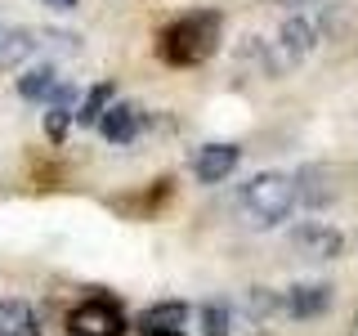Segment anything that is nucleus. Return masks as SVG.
<instances>
[{
    "label": "nucleus",
    "mask_w": 358,
    "mask_h": 336,
    "mask_svg": "<svg viewBox=\"0 0 358 336\" xmlns=\"http://www.w3.org/2000/svg\"><path fill=\"white\" fill-rule=\"evenodd\" d=\"M350 336H358V318H354V323H350Z\"/></svg>",
    "instance_id": "aec40b11"
},
{
    "label": "nucleus",
    "mask_w": 358,
    "mask_h": 336,
    "mask_svg": "<svg viewBox=\"0 0 358 336\" xmlns=\"http://www.w3.org/2000/svg\"><path fill=\"white\" fill-rule=\"evenodd\" d=\"M148 336H184V332H148Z\"/></svg>",
    "instance_id": "6ab92c4d"
},
{
    "label": "nucleus",
    "mask_w": 358,
    "mask_h": 336,
    "mask_svg": "<svg viewBox=\"0 0 358 336\" xmlns=\"http://www.w3.org/2000/svg\"><path fill=\"white\" fill-rule=\"evenodd\" d=\"M313 41H318V27H313L309 18H287L282 31H278V41L268 45V72L273 76L291 72V67L313 50Z\"/></svg>",
    "instance_id": "7ed1b4c3"
},
{
    "label": "nucleus",
    "mask_w": 358,
    "mask_h": 336,
    "mask_svg": "<svg viewBox=\"0 0 358 336\" xmlns=\"http://www.w3.org/2000/svg\"><path fill=\"white\" fill-rule=\"evenodd\" d=\"M108 104H112V85H94L85 94V104L76 108V121H81V126H99V117L108 112Z\"/></svg>",
    "instance_id": "4468645a"
},
{
    "label": "nucleus",
    "mask_w": 358,
    "mask_h": 336,
    "mask_svg": "<svg viewBox=\"0 0 358 336\" xmlns=\"http://www.w3.org/2000/svg\"><path fill=\"white\" fill-rule=\"evenodd\" d=\"M273 5H309V0H273Z\"/></svg>",
    "instance_id": "a211bd4d"
},
{
    "label": "nucleus",
    "mask_w": 358,
    "mask_h": 336,
    "mask_svg": "<svg viewBox=\"0 0 358 336\" xmlns=\"http://www.w3.org/2000/svg\"><path fill=\"white\" fill-rule=\"evenodd\" d=\"M67 332L76 336H121L126 332V314H121L117 300H85V305H76L72 314H67Z\"/></svg>",
    "instance_id": "20e7f679"
},
{
    "label": "nucleus",
    "mask_w": 358,
    "mask_h": 336,
    "mask_svg": "<svg viewBox=\"0 0 358 336\" xmlns=\"http://www.w3.org/2000/svg\"><path fill=\"white\" fill-rule=\"evenodd\" d=\"M31 50H36L31 31H9V36H0V67H14L18 59H27Z\"/></svg>",
    "instance_id": "2eb2a0df"
},
{
    "label": "nucleus",
    "mask_w": 358,
    "mask_h": 336,
    "mask_svg": "<svg viewBox=\"0 0 358 336\" xmlns=\"http://www.w3.org/2000/svg\"><path fill=\"white\" fill-rule=\"evenodd\" d=\"M139 126H143V112L134 104H108V112L99 117V134L108 144H130L139 134Z\"/></svg>",
    "instance_id": "6e6552de"
},
{
    "label": "nucleus",
    "mask_w": 358,
    "mask_h": 336,
    "mask_svg": "<svg viewBox=\"0 0 358 336\" xmlns=\"http://www.w3.org/2000/svg\"><path fill=\"white\" fill-rule=\"evenodd\" d=\"M0 36H5V31H0Z\"/></svg>",
    "instance_id": "412c9836"
},
{
    "label": "nucleus",
    "mask_w": 358,
    "mask_h": 336,
    "mask_svg": "<svg viewBox=\"0 0 358 336\" xmlns=\"http://www.w3.org/2000/svg\"><path fill=\"white\" fill-rule=\"evenodd\" d=\"M72 104H76V90L63 81L59 90H54V99H50V112H45V134H50L54 144L67 139V126H72V112H76Z\"/></svg>",
    "instance_id": "1a4fd4ad"
},
{
    "label": "nucleus",
    "mask_w": 358,
    "mask_h": 336,
    "mask_svg": "<svg viewBox=\"0 0 358 336\" xmlns=\"http://www.w3.org/2000/svg\"><path fill=\"white\" fill-rule=\"evenodd\" d=\"M201 336H229V305H201Z\"/></svg>",
    "instance_id": "dca6fc26"
},
{
    "label": "nucleus",
    "mask_w": 358,
    "mask_h": 336,
    "mask_svg": "<svg viewBox=\"0 0 358 336\" xmlns=\"http://www.w3.org/2000/svg\"><path fill=\"white\" fill-rule=\"evenodd\" d=\"M220 31H224V18L215 9H193V14L175 18L171 27H162L157 54L171 67H197L220 50Z\"/></svg>",
    "instance_id": "f257e3e1"
},
{
    "label": "nucleus",
    "mask_w": 358,
    "mask_h": 336,
    "mask_svg": "<svg viewBox=\"0 0 358 336\" xmlns=\"http://www.w3.org/2000/svg\"><path fill=\"white\" fill-rule=\"evenodd\" d=\"M41 5H50V9H76V0H41Z\"/></svg>",
    "instance_id": "f3484780"
},
{
    "label": "nucleus",
    "mask_w": 358,
    "mask_h": 336,
    "mask_svg": "<svg viewBox=\"0 0 358 336\" xmlns=\"http://www.w3.org/2000/svg\"><path fill=\"white\" fill-rule=\"evenodd\" d=\"M331 171L327 166H305V171L296 175V202H305V206H322V202L336 197V188H327Z\"/></svg>",
    "instance_id": "9b49d317"
},
{
    "label": "nucleus",
    "mask_w": 358,
    "mask_h": 336,
    "mask_svg": "<svg viewBox=\"0 0 358 336\" xmlns=\"http://www.w3.org/2000/svg\"><path fill=\"white\" fill-rule=\"evenodd\" d=\"M278 305H282L291 318H318V314H327L336 305V287H327V283H300V287H291Z\"/></svg>",
    "instance_id": "39448f33"
},
{
    "label": "nucleus",
    "mask_w": 358,
    "mask_h": 336,
    "mask_svg": "<svg viewBox=\"0 0 358 336\" xmlns=\"http://www.w3.org/2000/svg\"><path fill=\"white\" fill-rule=\"evenodd\" d=\"M238 162H242L238 144H206V148L193 157V175L201 184H220V179H229L238 171Z\"/></svg>",
    "instance_id": "423d86ee"
},
{
    "label": "nucleus",
    "mask_w": 358,
    "mask_h": 336,
    "mask_svg": "<svg viewBox=\"0 0 358 336\" xmlns=\"http://www.w3.org/2000/svg\"><path fill=\"white\" fill-rule=\"evenodd\" d=\"M296 251L305 255V260H336L341 255V246L345 238L331 229V224H305V229H296Z\"/></svg>",
    "instance_id": "0eeeda50"
},
{
    "label": "nucleus",
    "mask_w": 358,
    "mask_h": 336,
    "mask_svg": "<svg viewBox=\"0 0 358 336\" xmlns=\"http://www.w3.org/2000/svg\"><path fill=\"white\" fill-rule=\"evenodd\" d=\"M238 211L251 229H273L296 211V175L287 171H260L242 184Z\"/></svg>",
    "instance_id": "f03ea898"
},
{
    "label": "nucleus",
    "mask_w": 358,
    "mask_h": 336,
    "mask_svg": "<svg viewBox=\"0 0 358 336\" xmlns=\"http://www.w3.org/2000/svg\"><path fill=\"white\" fill-rule=\"evenodd\" d=\"M0 336H41L31 305H22V300H0Z\"/></svg>",
    "instance_id": "f8f14e48"
},
{
    "label": "nucleus",
    "mask_w": 358,
    "mask_h": 336,
    "mask_svg": "<svg viewBox=\"0 0 358 336\" xmlns=\"http://www.w3.org/2000/svg\"><path fill=\"white\" fill-rule=\"evenodd\" d=\"M184 323H188V305H184V300H162V305L143 309L139 332L143 336H148V332H184Z\"/></svg>",
    "instance_id": "9d476101"
},
{
    "label": "nucleus",
    "mask_w": 358,
    "mask_h": 336,
    "mask_svg": "<svg viewBox=\"0 0 358 336\" xmlns=\"http://www.w3.org/2000/svg\"><path fill=\"white\" fill-rule=\"evenodd\" d=\"M63 81H59V72H54L50 63H41V67H27V72L18 76V94L22 99H45L50 104L54 99V90H59Z\"/></svg>",
    "instance_id": "ddd939ff"
}]
</instances>
